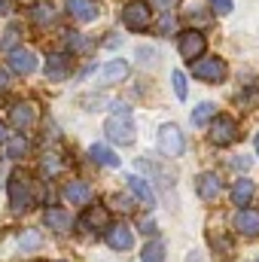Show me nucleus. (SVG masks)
Segmentation results:
<instances>
[{"instance_id": "1", "label": "nucleus", "mask_w": 259, "mask_h": 262, "mask_svg": "<svg viewBox=\"0 0 259 262\" xmlns=\"http://www.w3.org/2000/svg\"><path fill=\"white\" fill-rule=\"evenodd\" d=\"M9 204L15 213L28 210L34 204V180L25 171H12V177H9Z\"/></svg>"}, {"instance_id": "2", "label": "nucleus", "mask_w": 259, "mask_h": 262, "mask_svg": "<svg viewBox=\"0 0 259 262\" xmlns=\"http://www.w3.org/2000/svg\"><path fill=\"white\" fill-rule=\"evenodd\" d=\"M156 143H159V152L168 156V159H177V156H183V149H186L183 131L177 128V125H162V128H159V137H156Z\"/></svg>"}, {"instance_id": "3", "label": "nucleus", "mask_w": 259, "mask_h": 262, "mask_svg": "<svg viewBox=\"0 0 259 262\" xmlns=\"http://www.w3.org/2000/svg\"><path fill=\"white\" fill-rule=\"evenodd\" d=\"M107 137L113 140V143H122V146H128L134 143V122H131V113H116V116H110L107 119Z\"/></svg>"}, {"instance_id": "4", "label": "nucleus", "mask_w": 259, "mask_h": 262, "mask_svg": "<svg viewBox=\"0 0 259 262\" xmlns=\"http://www.w3.org/2000/svg\"><path fill=\"white\" fill-rule=\"evenodd\" d=\"M122 25L128 31H146V25H149V6H146V0H131V3L122 6Z\"/></svg>"}, {"instance_id": "5", "label": "nucleus", "mask_w": 259, "mask_h": 262, "mask_svg": "<svg viewBox=\"0 0 259 262\" xmlns=\"http://www.w3.org/2000/svg\"><path fill=\"white\" fill-rule=\"evenodd\" d=\"M9 67L18 73V76H31L37 70V52L28 49V46H12L9 52Z\"/></svg>"}, {"instance_id": "6", "label": "nucleus", "mask_w": 259, "mask_h": 262, "mask_svg": "<svg viewBox=\"0 0 259 262\" xmlns=\"http://www.w3.org/2000/svg\"><path fill=\"white\" fill-rule=\"evenodd\" d=\"M34 122H37V107L31 101H18L9 107V125L15 131H28Z\"/></svg>"}, {"instance_id": "7", "label": "nucleus", "mask_w": 259, "mask_h": 262, "mask_svg": "<svg viewBox=\"0 0 259 262\" xmlns=\"http://www.w3.org/2000/svg\"><path fill=\"white\" fill-rule=\"evenodd\" d=\"M192 73L204 82H220L226 76V61L223 58H198V61H192Z\"/></svg>"}, {"instance_id": "8", "label": "nucleus", "mask_w": 259, "mask_h": 262, "mask_svg": "<svg viewBox=\"0 0 259 262\" xmlns=\"http://www.w3.org/2000/svg\"><path fill=\"white\" fill-rule=\"evenodd\" d=\"M210 140H213L217 146H229V143H235V140H238V122L229 119V116L213 119V125H210Z\"/></svg>"}, {"instance_id": "9", "label": "nucleus", "mask_w": 259, "mask_h": 262, "mask_svg": "<svg viewBox=\"0 0 259 262\" xmlns=\"http://www.w3.org/2000/svg\"><path fill=\"white\" fill-rule=\"evenodd\" d=\"M125 76H128V64H125L122 58L107 61V64H101L95 70V82H98V85H113V82H122Z\"/></svg>"}, {"instance_id": "10", "label": "nucleus", "mask_w": 259, "mask_h": 262, "mask_svg": "<svg viewBox=\"0 0 259 262\" xmlns=\"http://www.w3.org/2000/svg\"><path fill=\"white\" fill-rule=\"evenodd\" d=\"M177 46H180V55H183L186 61H195V58H201V52H204L207 43H204V34H198L192 28V31H183V34H180V43H177Z\"/></svg>"}, {"instance_id": "11", "label": "nucleus", "mask_w": 259, "mask_h": 262, "mask_svg": "<svg viewBox=\"0 0 259 262\" xmlns=\"http://www.w3.org/2000/svg\"><path fill=\"white\" fill-rule=\"evenodd\" d=\"M195 192H198L201 201H217L220 192H223V180H220L217 174L204 171V174H198V177H195Z\"/></svg>"}, {"instance_id": "12", "label": "nucleus", "mask_w": 259, "mask_h": 262, "mask_svg": "<svg viewBox=\"0 0 259 262\" xmlns=\"http://www.w3.org/2000/svg\"><path fill=\"white\" fill-rule=\"evenodd\" d=\"M70 70H73V61H70V55H49L46 58V79L49 82H64L67 76H70Z\"/></svg>"}, {"instance_id": "13", "label": "nucleus", "mask_w": 259, "mask_h": 262, "mask_svg": "<svg viewBox=\"0 0 259 262\" xmlns=\"http://www.w3.org/2000/svg\"><path fill=\"white\" fill-rule=\"evenodd\" d=\"M67 12H70L76 21L89 25V21H95V18L101 15V6H98L95 0H67Z\"/></svg>"}, {"instance_id": "14", "label": "nucleus", "mask_w": 259, "mask_h": 262, "mask_svg": "<svg viewBox=\"0 0 259 262\" xmlns=\"http://www.w3.org/2000/svg\"><path fill=\"white\" fill-rule=\"evenodd\" d=\"M43 223L55 235H64V232H70V226H73V220H70V213H67L64 207H46L43 210Z\"/></svg>"}, {"instance_id": "15", "label": "nucleus", "mask_w": 259, "mask_h": 262, "mask_svg": "<svg viewBox=\"0 0 259 262\" xmlns=\"http://www.w3.org/2000/svg\"><path fill=\"white\" fill-rule=\"evenodd\" d=\"M79 226H85V229H110V210L104 204H89Z\"/></svg>"}, {"instance_id": "16", "label": "nucleus", "mask_w": 259, "mask_h": 262, "mask_svg": "<svg viewBox=\"0 0 259 262\" xmlns=\"http://www.w3.org/2000/svg\"><path fill=\"white\" fill-rule=\"evenodd\" d=\"M125 183H128V189L134 192V198H137V201H143L146 207H156V192H153V186H149L143 177L128 174V177H125Z\"/></svg>"}, {"instance_id": "17", "label": "nucleus", "mask_w": 259, "mask_h": 262, "mask_svg": "<svg viewBox=\"0 0 259 262\" xmlns=\"http://www.w3.org/2000/svg\"><path fill=\"white\" fill-rule=\"evenodd\" d=\"M235 232L253 238L259 235V210H238L235 213Z\"/></svg>"}, {"instance_id": "18", "label": "nucleus", "mask_w": 259, "mask_h": 262, "mask_svg": "<svg viewBox=\"0 0 259 262\" xmlns=\"http://www.w3.org/2000/svg\"><path fill=\"white\" fill-rule=\"evenodd\" d=\"M61 195H64L67 204H89V201H92V186L82 183V180H70Z\"/></svg>"}, {"instance_id": "19", "label": "nucleus", "mask_w": 259, "mask_h": 262, "mask_svg": "<svg viewBox=\"0 0 259 262\" xmlns=\"http://www.w3.org/2000/svg\"><path fill=\"white\" fill-rule=\"evenodd\" d=\"M107 244H110L113 250H131L134 235H131L128 226H110V229H107Z\"/></svg>"}, {"instance_id": "20", "label": "nucleus", "mask_w": 259, "mask_h": 262, "mask_svg": "<svg viewBox=\"0 0 259 262\" xmlns=\"http://www.w3.org/2000/svg\"><path fill=\"white\" fill-rule=\"evenodd\" d=\"M89 156H92V162H98V165H104V168H119V156H116L110 146H104V143H95V146L89 149Z\"/></svg>"}, {"instance_id": "21", "label": "nucleus", "mask_w": 259, "mask_h": 262, "mask_svg": "<svg viewBox=\"0 0 259 262\" xmlns=\"http://www.w3.org/2000/svg\"><path fill=\"white\" fill-rule=\"evenodd\" d=\"M143 262H165V241L162 238H153L143 244V253H140Z\"/></svg>"}, {"instance_id": "22", "label": "nucleus", "mask_w": 259, "mask_h": 262, "mask_svg": "<svg viewBox=\"0 0 259 262\" xmlns=\"http://www.w3.org/2000/svg\"><path fill=\"white\" fill-rule=\"evenodd\" d=\"M253 192H256V186H253V180H238L235 186H232V201L235 204H247L250 198H253Z\"/></svg>"}, {"instance_id": "23", "label": "nucleus", "mask_w": 259, "mask_h": 262, "mask_svg": "<svg viewBox=\"0 0 259 262\" xmlns=\"http://www.w3.org/2000/svg\"><path fill=\"white\" fill-rule=\"evenodd\" d=\"M31 18L37 21V25H52L55 21V9L52 6H46V3H37V6H31Z\"/></svg>"}, {"instance_id": "24", "label": "nucleus", "mask_w": 259, "mask_h": 262, "mask_svg": "<svg viewBox=\"0 0 259 262\" xmlns=\"http://www.w3.org/2000/svg\"><path fill=\"white\" fill-rule=\"evenodd\" d=\"M213 116H217V107H213L210 101H204V104H198V107L192 110V122H195V125H207V122H210Z\"/></svg>"}, {"instance_id": "25", "label": "nucleus", "mask_w": 259, "mask_h": 262, "mask_svg": "<svg viewBox=\"0 0 259 262\" xmlns=\"http://www.w3.org/2000/svg\"><path fill=\"white\" fill-rule=\"evenodd\" d=\"M28 149H31L28 137H25V134H18V137H12V140H9V146H6V156H9V159H21Z\"/></svg>"}, {"instance_id": "26", "label": "nucleus", "mask_w": 259, "mask_h": 262, "mask_svg": "<svg viewBox=\"0 0 259 262\" xmlns=\"http://www.w3.org/2000/svg\"><path fill=\"white\" fill-rule=\"evenodd\" d=\"M171 82H174V95H177L180 101H186V73H183V70H174V73H171Z\"/></svg>"}, {"instance_id": "27", "label": "nucleus", "mask_w": 259, "mask_h": 262, "mask_svg": "<svg viewBox=\"0 0 259 262\" xmlns=\"http://www.w3.org/2000/svg\"><path fill=\"white\" fill-rule=\"evenodd\" d=\"M40 168H43V174H46V177H55V174L61 171V159H58L55 152H49V156L43 159V165H40Z\"/></svg>"}, {"instance_id": "28", "label": "nucleus", "mask_w": 259, "mask_h": 262, "mask_svg": "<svg viewBox=\"0 0 259 262\" xmlns=\"http://www.w3.org/2000/svg\"><path fill=\"white\" fill-rule=\"evenodd\" d=\"M201 9H204V6H198V3H189L183 15H186L189 21H198V25H207V21H210V15H207V12H201Z\"/></svg>"}, {"instance_id": "29", "label": "nucleus", "mask_w": 259, "mask_h": 262, "mask_svg": "<svg viewBox=\"0 0 259 262\" xmlns=\"http://www.w3.org/2000/svg\"><path fill=\"white\" fill-rule=\"evenodd\" d=\"M40 241H43V238H40L37 232H25L18 244H21V250H37V247H40Z\"/></svg>"}, {"instance_id": "30", "label": "nucleus", "mask_w": 259, "mask_h": 262, "mask_svg": "<svg viewBox=\"0 0 259 262\" xmlns=\"http://www.w3.org/2000/svg\"><path fill=\"white\" fill-rule=\"evenodd\" d=\"M67 46H70L73 52H85V49H89V40L79 37V34H70V37H67Z\"/></svg>"}, {"instance_id": "31", "label": "nucleus", "mask_w": 259, "mask_h": 262, "mask_svg": "<svg viewBox=\"0 0 259 262\" xmlns=\"http://www.w3.org/2000/svg\"><path fill=\"white\" fill-rule=\"evenodd\" d=\"M15 40H18V25H9V31H6V37L0 40V46L12 52V43H15Z\"/></svg>"}, {"instance_id": "32", "label": "nucleus", "mask_w": 259, "mask_h": 262, "mask_svg": "<svg viewBox=\"0 0 259 262\" xmlns=\"http://www.w3.org/2000/svg\"><path fill=\"white\" fill-rule=\"evenodd\" d=\"M210 6H213V9H217V12H220V15H229V12H232V6H235V3H232V0H210Z\"/></svg>"}, {"instance_id": "33", "label": "nucleus", "mask_w": 259, "mask_h": 262, "mask_svg": "<svg viewBox=\"0 0 259 262\" xmlns=\"http://www.w3.org/2000/svg\"><path fill=\"white\" fill-rule=\"evenodd\" d=\"M146 6H149V9H162V12L168 15V9L174 6V0H146Z\"/></svg>"}, {"instance_id": "34", "label": "nucleus", "mask_w": 259, "mask_h": 262, "mask_svg": "<svg viewBox=\"0 0 259 262\" xmlns=\"http://www.w3.org/2000/svg\"><path fill=\"white\" fill-rule=\"evenodd\" d=\"M12 9H15L12 0H0V15H12Z\"/></svg>"}, {"instance_id": "35", "label": "nucleus", "mask_w": 259, "mask_h": 262, "mask_svg": "<svg viewBox=\"0 0 259 262\" xmlns=\"http://www.w3.org/2000/svg\"><path fill=\"white\" fill-rule=\"evenodd\" d=\"M171 28H174V18H171V15H162V31H165V34H168V31H171Z\"/></svg>"}, {"instance_id": "36", "label": "nucleus", "mask_w": 259, "mask_h": 262, "mask_svg": "<svg viewBox=\"0 0 259 262\" xmlns=\"http://www.w3.org/2000/svg\"><path fill=\"white\" fill-rule=\"evenodd\" d=\"M9 89V76H6V70L0 67V92H6Z\"/></svg>"}, {"instance_id": "37", "label": "nucleus", "mask_w": 259, "mask_h": 262, "mask_svg": "<svg viewBox=\"0 0 259 262\" xmlns=\"http://www.w3.org/2000/svg\"><path fill=\"white\" fill-rule=\"evenodd\" d=\"M140 232H143V235H149V232H156V226H153L149 220H143V223H140Z\"/></svg>"}, {"instance_id": "38", "label": "nucleus", "mask_w": 259, "mask_h": 262, "mask_svg": "<svg viewBox=\"0 0 259 262\" xmlns=\"http://www.w3.org/2000/svg\"><path fill=\"white\" fill-rule=\"evenodd\" d=\"M232 165H235V168H247V165H250V159H235Z\"/></svg>"}, {"instance_id": "39", "label": "nucleus", "mask_w": 259, "mask_h": 262, "mask_svg": "<svg viewBox=\"0 0 259 262\" xmlns=\"http://www.w3.org/2000/svg\"><path fill=\"white\" fill-rule=\"evenodd\" d=\"M3 140H9V134H6V125L0 122V143H3Z\"/></svg>"}, {"instance_id": "40", "label": "nucleus", "mask_w": 259, "mask_h": 262, "mask_svg": "<svg viewBox=\"0 0 259 262\" xmlns=\"http://www.w3.org/2000/svg\"><path fill=\"white\" fill-rule=\"evenodd\" d=\"M186 262H201V256H195V253H189V256H186Z\"/></svg>"}, {"instance_id": "41", "label": "nucleus", "mask_w": 259, "mask_h": 262, "mask_svg": "<svg viewBox=\"0 0 259 262\" xmlns=\"http://www.w3.org/2000/svg\"><path fill=\"white\" fill-rule=\"evenodd\" d=\"M256 152H259V137H256Z\"/></svg>"}, {"instance_id": "42", "label": "nucleus", "mask_w": 259, "mask_h": 262, "mask_svg": "<svg viewBox=\"0 0 259 262\" xmlns=\"http://www.w3.org/2000/svg\"><path fill=\"white\" fill-rule=\"evenodd\" d=\"M37 262H40V259H37Z\"/></svg>"}, {"instance_id": "43", "label": "nucleus", "mask_w": 259, "mask_h": 262, "mask_svg": "<svg viewBox=\"0 0 259 262\" xmlns=\"http://www.w3.org/2000/svg\"><path fill=\"white\" fill-rule=\"evenodd\" d=\"M256 262H259V259H256Z\"/></svg>"}]
</instances>
